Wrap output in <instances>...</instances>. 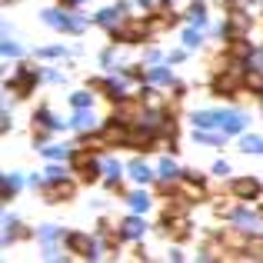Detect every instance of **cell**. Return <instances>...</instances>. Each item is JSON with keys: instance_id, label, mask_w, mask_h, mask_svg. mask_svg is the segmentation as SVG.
I'll return each instance as SVG.
<instances>
[{"instance_id": "obj_1", "label": "cell", "mask_w": 263, "mask_h": 263, "mask_svg": "<svg viewBox=\"0 0 263 263\" xmlns=\"http://www.w3.org/2000/svg\"><path fill=\"white\" fill-rule=\"evenodd\" d=\"M73 167L80 170V177H84V180H97V174H100V167L93 163V157H90L87 150H84V154H73Z\"/></svg>"}, {"instance_id": "obj_2", "label": "cell", "mask_w": 263, "mask_h": 263, "mask_svg": "<svg viewBox=\"0 0 263 263\" xmlns=\"http://www.w3.org/2000/svg\"><path fill=\"white\" fill-rule=\"evenodd\" d=\"M67 247H70L73 253H80V257H93V243H90L84 233H70V237H67Z\"/></svg>"}, {"instance_id": "obj_3", "label": "cell", "mask_w": 263, "mask_h": 263, "mask_svg": "<svg viewBox=\"0 0 263 263\" xmlns=\"http://www.w3.org/2000/svg\"><path fill=\"white\" fill-rule=\"evenodd\" d=\"M233 193L243 197V200H253V197H260V183L257 180H237V183H233Z\"/></svg>"}, {"instance_id": "obj_4", "label": "cell", "mask_w": 263, "mask_h": 263, "mask_svg": "<svg viewBox=\"0 0 263 263\" xmlns=\"http://www.w3.org/2000/svg\"><path fill=\"white\" fill-rule=\"evenodd\" d=\"M240 84V73L233 70V73H227V77H217V84H213V90L217 93H227V97H233V90H237Z\"/></svg>"}, {"instance_id": "obj_5", "label": "cell", "mask_w": 263, "mask_h": 263, "mask_svg": "<svg viewBox=\"0 0 263 263\" xmlns=\"http://www.w3.org/2000/svg\"><path fill=\"white\" fill-rule=\"evenodd\" d=\"M70 193H73L70 183H53V186H47V200H50V203H60V200L70 197Z\"/></svg>"}, {"instance_id": "obj_6", "label": "cell", "mask_w": 263, "mask_h": 263, "mask_svg": "<svg viewBox=\"0 0 263 263\" xmlns=\"http://www.w3.org/2000/svg\"><path fill=\"white\" fill-rule=\"evenodd\" d=\"M220 127L223 130H243V117L240 114H220Z\"/></svg>"}, {"instance_id": "obj_7", "label": "cell", "mask_w": 263, "mask_h": 263, "mask_svg": "<svg viewBox=\"0 0 263 263\" xmlns=\"http://www.w3.org/2000/svg\"><path fill=\"white\" fill-rule=\"evenodd\" d=\"M243 150L247 154H263V140L260 137H243Z\"/></svg>"}, {"instance_id": "obj_8", "label": "cell", "mask_w": 263, "mask_h": 263, "mask_svg": "<svg viewBox=\"0 0 263 263\" xmlns=\"http://www.w3.org/2000/svg\"><path fill=\"white\" fill-rule=\"evenodd\" d=\"M130 174H134L137 180H150V170H147V167H143V163H140V160H137V163H130Z\"/></svg>"}, {"instance_id": "obj_9", "label": "cell", "mask_w": 263, "mask_h": 263, "mask_svg": "<svg viewBox=\"0 0 263 263\" xmlns=\"http://www.w3.org/2000/svg\"><path fill=\"white\" fill-rule=\"evenodd\" d=\"M140 230H143V227H140V220H134V217H130L127 223H123V233H127V237H137Z\"/></svg>"}, {"instance_id": "obj_10", "label": "cell", "mask_w": 263, "mask_h": 263, "mask_svg": "<svg viewBox=\"0 0 263 263\" xmlns=\"http://www.w3.org/2000/svg\"><path fill=\"white\" fill-rule=\"evenodd\" d=\"M130 203H134V210H147V206H150V200L143 197V193H134V197H130Z\"/></svg>"}, {"instance_id": "obj_11", "label": "cell", "mask_w": 263, "mask_h": 263, "mask_svg": "<svg viewBox=\"0 0 263 263\" xmlns=\"http://www.w3.org/2000/svg\"><path fill=\"white\" fill-rule=\"evenodd\" d=\"M150 77H154L157 84H170V73H167V70H154V73H150Z\"/></svg>"}, {"instance_id": "obj_12", "label": "cell", "mask_w": 263, "mask_h": 263, "mask_svg": "<svg viewBox=\"0 0 263 263\" xmlns=\"http://www.w3.org/2000/svg\"><path fill=\"white\" fill-rule=\"evenodd\" d=\"M87 103H90V97H87V93H77V97H73V107H80V110H84Z\"/></svg>"}, {"instance_id": "obj_13", "label": "cell", "mask_w": 263, "mask_h": 263, "mask_svg": "<svg viewBox=\"0 0 263 263\" xmlns=\"http://www.w3.org/2000/svg\"><path fill=\"white\" fill-rule=\"evenodd\" d=\"M160 174H163V177H174V174H177V167H174V163L167 160V163H163V167H160Z\"/></svg>"}, {"instance_id": "obj_14", "label": "cell", "mask_w": 263, "mask_h": 263, "mask_svg": "<svg viewBox=\"0 0 263 263\" xmlns=\"http://www.w3.org/2000/svg\"><path fill=\"white\" fill-rule=\"evenodd\" d=\"M90 123H93V117H90V114H80L77 117V127H90Z\"/></svg>"}]
</instances>
